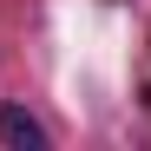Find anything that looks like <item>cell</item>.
Instances as JSON below:
<instances>
[{
    "instance_id": "obj_1",
    "label": "cell",
    "mask_w": 151,
    "mask_h": 151,
    "mask_svg": "<svg viewBox=\"0 0 151 151\" xmlns=\"http://www.w3.org/2000/svg\"><path fill=\"white\" fill-rule=\"evenodd\" d=\"M0 145H7V151H46L53 138H46V125L27 105H0Z\"/></svg>"
}]
</instances>
